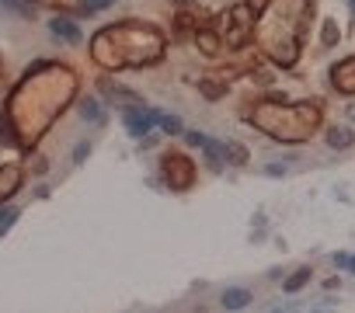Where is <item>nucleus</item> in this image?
Here are the masks:
<instances>
[{"label": "nucleus", "mask_w": 355, "mask_h": 313, "mask_svg": "<svg viewBox=\"0 0 355 313\" xmlns=\"http://www.w3.org/2000/svg\"><path fill=\"white\" fill-rule=\"evenodd\" d=\"M331 84L345 94H355V60H341L334 70H331Z\"/></svg>", "instance_id": "f257e3e1"}, {"label": "nucleus", "mask_w": 355, "mask_h": 313, "mask_svg": "<svg viewBox=\"0 0 355 313\" xmlns=\"http://www.w3.org/2000/svg\"><path fill=\"white\" fill-rule=\"evenodd\" d=\"M150 125H157V115H146V111H129V115H125V129H129L132 136H143Z\"/></svg>", "instance_id": "f03ea898"}, {"label": "nucleus", "mask_w": 355, "mask_h": 313, "mask_svg": "<svg viewBox=\"0 0 355 313\" xmlns=\"http://www.w3.org/2000/svg\"><path fill=\"white\" fill-rule=\"evenodd\" d=\"M53 32H56L63 42H77V39H80V28H77L73 21H67V18H56V21H53Z\"/></svg>", "instance_id": "7ed1b4c3"}, {"label": "nucleus", "mask_w": 355, "mask_h": 313, "mask_svg": "<svg viewBox=\"0 0 355 313\" xmlns=\"http://www.w3.org/2000/svg\"><path fill=\"white\" fill-rule=\"evenodd\" d=\"M248 303H251V292H244V289H230L223 296V306L227 310H237V306H248Z\"/></svg>", "instance_id": "20e7f679"}, {"label": "nucleus", "mask_w": 355, "mask_h": 313, "mask_svg": "<svg viewBox=\"0 0 355 313\" xmlns=\"http://www.w3.org/2000/svg\"><path fill=\"white\" fill-rule=\"evenodd\" d=\"M327 143L338 146V150H345V146L352 143V132H348V129H331V132H327Z\"/></svg>", "instance_id": "39448f33"}, {"label": "nucleus", "mask_w": 355, "mask_h": 313, "mask_svg": "<svg viewBox=\"0 0 355 313\" xmlns=\"http://www.w3.org/2000/svg\"><path fill=\"white\" fill-rule=\"evenodd\" d=\"M306 278H310V268H303V271H296V275H293V278L286 282V292H296V289H300V285H303Z\"/></svg>", "instance_id": "423d86ee"}, {"label": "nucleus", "mask_w": 355, "mask_h": 313, "mask_svg": "<svg viewBox=\"0 0 355 313\" xmlns=\"http://www.w3.org/2000/svg\"><path fill=\"white\" fill-rule=\"evenodd\" d=\"M18 220V209L15 206H8V209H0V230H8L11 223Z\"/></svg>", "instance_id": "0eeeda50"}, {"label": "nucleus", "mask_w": 355, "mask_h": 313, "mask_svg": "<svg viewBox=\"0 0 355 313\" xmlns=\"http://www.w3.org/2000/svg\"><path fill=\"white\" fill-rule=\"evenodd\" d=\"M157 122H160L167 132H182V122H174V115H157Z\"/></svg>", "instance_id": "6e6552de"}, {"label": "nucleus", "mask_w": 355, "mask_h": 313, "mask_svg": "<svg viewBox=\"0 0 355 313\" xmlns=\"http://www.w3.org/2000/svg\"><path fill=\"white\" fill-rule=\"evenodd\" d=\"M185 139H189L192 146H209V143H206V136H199V132H185Z\"/></svg>", "instance_id": "1a4fd4ad"}, {"label": "nucleus", "mask_w": 355, "mask_h": 313, "mask_svg": "<svg viewBox=\"0 0 355 313\" xmlns=\"http://www.w3.org/2000/svg\"><path fill=\"white\" fill-rule=\"evenodd\" d=\"M105 4H112V0H84V11H98Z\"/></svg>", "instance_id": "9d476101"}, {"label": "nucleus", "mask_w": 355, "mask_h": 313, "mask_svg": "<svg viewBox=\"0 0 355 313\" xmlns=\"http://www.w3.org/2000/svg\"><path fill=\"white\" fill-rule=\"evenodd\" d=\"M338 265L348 268V271H355V258H348V254H338Z\"/></svg>", "instance_id": "9b49d317"}, {"label": "nucleus", "mask_w": 355, "mask_h": 313, "mask_svg": "<svg viewBox=\"0 0 355 313\" xmlns=\"http://www.w3.org/2000/svg\"><path fill=\"white\" fill-rule=\"evenodd\" d=\"M84 115H87V118H94V115H98V105H94V101H87V105H84Z\"/></svg>", "instance_id": "f8f14e48"}, {"label": "nucleus", "mask_w": 355, "mask_h": 313, "mask_svg": "<svg viewBox=\"0 0 355 313\" xmlns=\"http://www.w3.org/2000/svg\"><path fill=\"white\" fill-rule=\"evenodd\" d=\"M352 11H355V0H352Z\"/></svg>", "instance_id": "ddd939ff"}, {"label": "nucleus", "mask_w": 355, "mask_h": 313, "mask_svg": "<svg viewBox=\"0 0 355 313\" xmlns=\"http://www.w3.org/2000/svg\"><path fill=\"white\" fill-rule=\"evenodd\" d=\"M352 115H355V108H352Z\"/></svg>", "instance_id": "4468645a"}]
</instances>
